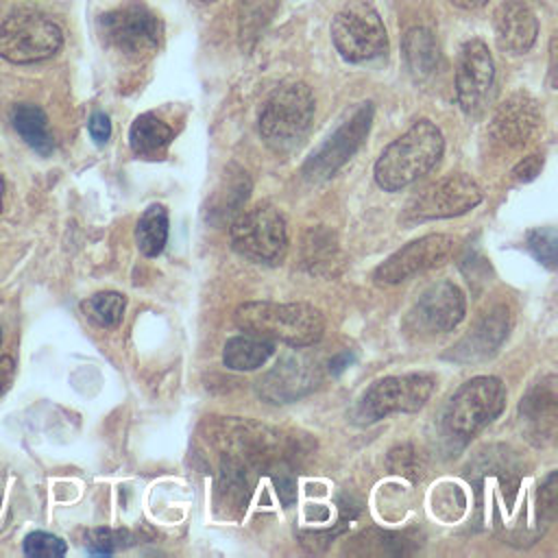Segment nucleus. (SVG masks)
<instances>
[{"label":"nucleus","mask_w":558,"mask_h":558,"mask_svg":"<svg viewBox=\"0 0 558 558\" xmlns=\"http://www.w3.org/2000/svg\"><path fill=\"white\" fill-rule=\"evenodd\" d=\"M442 150L440 129L429 120H418L381 150L373 168L375 181L386 192L403 190L427 174L440 161Z\"/></svg>","instance_id":"obj_1"},{"label":"nucleus","mask_w":558,"mask_h":558,"mask_svg":"<svg viewBox=\"0 0 558 558\" xmlns=\"http://www.w3.org/2000/svg\"><path fill=\"white\" fill-rule=\"evenodd\" d=\"M233 320L244 333L279 340L290 347H310L320 340L325 329L320 310L310 303L248 301L235 307Z\"/></svg>","instance_id":"obj_2"},{"label":"nucleus","mask_w":558,"mask_h":558,"mask_svg":"<svg viewBox=\"0 0 558 558\" xmlns=\"http://www.w3.org/2000/svg\"><path fill=\"white\" fill-rule=\"evenodd\" d=\"M314 118V96L305 83L277 87L259 109V135L272 150L296 146Z\"/></svg>","instance_id":"obj_3"},{"label":"nucleus","mask_w":558,"mask_h":558,"mask_svg":"<svg viewBox=\"0 0 558 558\" xmlns=\"http://www.w3.org/2000/svg\"><path fill=\"white\" fill-rule=\"evenodd\" d=\"M63 46L61 26L39 11H13L0 24V57L9 63L50 59Z\"/></svg>","instance_id":"obj_4"},{"label":"nucleus","mask_w":558,"mask_h":558,"mask_svg":"<svg viewBox=\"0 0 558 558\" xmlns=\"http://www.w3.org/2000/svg\"><path fill=\"white\" fill-rule=\"evenodd\" d=\"M336 50L353 63L371 61L388 50L386 26L368 0H349L331 20Z\"/></svg>","instance_id":"obj_5"},{"label":"nucleus","mask_w":558,"mask_h":558,"mask_svg":"<svg viewBox=\"0 0 558 558\" xmlns=\"http://www.w3.org/2000/svg\"><path fill=\"white\" fill-rule=\"evenodd\" d=\"M506 405V388L501 379L480 375L464 381L449 399L445 410V427L449 434L471 438L493 423Z\"/></svg>","instance_id":"obj_6"},{"label":"nucleus","mask_w":558,"mask_h":558,"mask_svg":"<svg viewBox=\"0 0 558 558\" xmlns=\"http://www.w3.org/2000/svg\"><path fill=\"white\" fill-rule=\"evenodd\" d=\"M98 33L109 48L137 61L157 50L161 22L142 4H124L98 17Z\"/></svg>","instance_id":"obj_7"},{"label":"nucleus","mask_w":558,"mask_h":558,"mask_svg":"<svg viewBox=\"0 0 558 558\" xmlns=\"http://www.w3.org/2000/svg\"><path fill=\"white\" fill-rule=\"evenodd\" d=\"M233 248L262 264H277L288 248V229L279 209L272 205H255L238 214L231 222Z\"/></svg>","instance_id":"obj_8"},{"label":"nucleus","mask_w":558,"mask_h":558,"mask_svg":"<svg viewBox=\"0 0 558 558\" xmlns=\"http://www.w3.org/2000/svg\"><path fill=\"white\" fill-rule=\"evenodd\" d=\"M434 390V377L427 373L390 375L377 379L357 401L355 416L362 423L379 421L392 412H416Z\"/></svg>","instance_id":"obj_9"},{"label":"nucleus","mask_w":558,"mask_h":558,"mask_svg":"<svg viewBox=\"0 0 558 558\" xmlns=\"http://www.w3.org/2000/svg\"><path fill=\"white\" fill-rule=\"evenodd\" d=\"M482 201V190L480 185L458 172V174H447L421 192H416L403 211V218L408 222H425V220H440V218H453L462 216Z\"/></svg>","instance_id":"obj_10"},{"label":"nucleus","mask_w":558,"mask_h":558,"mask_svg":"<svg viewBox=\"0 0 558 558\" xmlns=\"http://www.w3.org/2000/svg\"><path fill=\"white\" fill-rule=\"evenodd\" d=\"M373 122V105L364 102L347 122H342L305 161L303 174L312 181L331 177L340 166H344L353 153L362 146Z\"/></svg>","instance_id":"obj_11"},{"label":"nucleus","mask_w":558,"mask_h":558,"mask_svg":"<svg viewBox=\"0 0 558 558\" xmlns=\"http://www.w3.org/2000/svg\"><path fill=\"white\" fill-rule=\"evenodd\" d=\"M456 251V240L445 233H429L418 240H412L410 244L395 251L386 262H381L373 279L377 283H401L418 272H425L429 268H436L445 264Z\"/></svg>","instance_id":"obj_12"},{"label":"nucleus","mask_w":558,"mask_h":558,"mask_svg":"<svg viewBox=\"0 0 558 558\" xmlns=\"http://www.w3.org/2000/svg\"><path fill=\"white\" fill-rule=\"evenodd\" d=\"M464 310V292L453 281H438L416 299L408 325L418 333H447L460 325Z\"/></svg>","instance_id":"obj_13"},{"label":"nucleus","mask_w":558,"mask_h":558,"mask_svg":"<svg viewBox=\"0 0 558 558\" xmlns=\"http://www.w3.org/2000/svg\"><path fill=\"white\" fill-rule=\"evenodd\" d=\"M495 78L493 57L484 41L471 39L462 46L456 70V96L464 113L482 111Z\"/></svg>","instance_id":"obj_14"},{"label":"nucleus","mask_w":558,"mask_h":558,"mask_svg":"<svg viewBox=\"0 0 558 558\" xmlns=\"http://www.w3.org/2000/svg\"><path fill=\"white\" fill-rule=\"evenodd\" d=\"M541 124L543 113L536 98L527 92H514L495 109L490 133L504 146L521 148L538 133Z\"/></svg>","instance_id":"obj_15"},{"label":"nucleus","mask_w":558,"mask_h":558,"mask_svg":"<svg viewBox=\"0 0 558 558\" xmlns=\"http://www.w3.org/2000/svg\"><path fill=\"white\" fill-rule=\"evenodd\" d=\"M316 381H318L316 362L301 353L296 355L292 353V355H286L281 362H277V366L259 379V395L268 401L286 403L310 392L316 386Z\"/></svg>","instance_id":"obj_16"},{"label":"nucleus","mask_w":558,"mask_h":558,"mask_svg":"<svg viewBox=\"0 0 558 558\" xmlns=\"http://www.w3.org/2000/svg\"><path fill=\"white\" fill-rule=\"evenodd\" d=\"M538 35L532 9L519 0H508L495 11V37L501 50L512 54L527 52Z\"/></svg>","instance_id":"obj_17"},{"label":"nucleus","mask_w":558,"mask_h":558,"mask_svg":"<svg viewBox=\"0 0 558 558\" xmlns=\"http://www.w3.org/2000/svg\"><path fill=\"white\" fill-rule=\"evenodd\" d=\"M11 122L13 129L20 133V137L39 155H50L54 148V137L48 124V116L41 107L33 102H20L11 109Z\"/></svg>","instance_id":"obj_18"},{"label":"nucleus","mask_w":558,"mask_h":558,"mask_svg":"<svg viewBox=\"0 0 558 558\" xmlns=\"http://www.w3.org/2000/svg\"><path fill=\"white\" fill-rule=\"evenodd\" d=\"M172 142V129L155 113H142L129 129V146L137 157L159 159Z\"/></svg>","instance_id":"obj_19"},{"label":"nucleus","mask_w":558,"mask_h":558,"mask_svg":"<svg viewBox=\"0 0 558 558\" xmlns=\"http://www.w3.org/2000/svg\"><path fill=\"white\" fill-rule=\"evenodd\" d=\"M508 336V312L506 307H495L490 314H486L477 327L456 347L453 353L464 351L466 357L464 360H473V357H484L490 351H495L501 340Z\"/></svg>","instance_id":"obj_20"},{"label":"nucleus","mask_w":558,"mask_h":558,"mask_svg":"<svg viewBox=\"0 0 558 558\" xmlns=\"http://www.w3.org/2000/svg\"><path fill=\"white\" fill-rule=\"evenodd\" d=\"M275 351L272 340L244 333V336H233L227 340L225 351H222V362L231 371H253L259 368Z\"/></svg>","instance_id":"obj_21"},{"label":"nucleus","mask_w":558,"mask_h":558,"mask_svg":"<svg viewBox=\"0 0 558 558\" xmlns=\"http://www.w3.org/2000/svg\"><path fill=\"white\" fill-rule=\"evenodd\" d=\"M403 59L414 76H429L438 65V44L432 31L423 26L410 28L403 37Z\"/></svg>","instance_id":"obj_22"},{"label":"nucleus","mask_w":558,"mask_h":558,"mask_svg":"<svg viewBox=\"0 0 558 558\" xmlns=\"http://www.w3.org/2000/svg\"><path fill=\"white\" fill-rule=\"evenodd\" d=\"M135 242L142 255L157 257L168 242V211L163 205H150L137 220Z\"/></svg>","instance_id":"obj_23"},{"label":"nucleus","mask_w":558,"mask_h":558,"mask_svg":"<svg viewBox=\"0 0 558 558\" xmlns=\"http://www.w3.org/2000/svg\"><path fill=\"white\" fill-rule=\"evenodd\" d=\"M124 296L120 292L107 290V292H98L94 296H89L87 301H83V312L85 316L100 325V327H118L122 316H124Z\"/></svg>","instance_id":"obj_24"},{"label":"nucleus","mask_w":558,"mask_h":558,"mask_svg":"<svg viewBox=\"0 0 558 558\" xmlns=\"http://www.w3.org/2000/svg\"><path fill=\"white\" fill-rule=\"evenodd\" d=\"M521 412L532 423H547L554 429V418H556V386H554V377H549L547 381H541L536 388L530 390V395L521 403Z\"/></svg>","instance_id":"obj_25"},{"label":"nucleus","mask_w":558,"mask_h":558,"mask_svg":"<svg viewBox=\"0 0 558 558\" xmlns=\"http://www.w3.org/2000/svg\"><path fill=\"white\" fill-rule=\"evenodd\" d=\"M279 0H242L238 24H240V39L251 44L259 31L270 22Z\"/></svg>","instance_id":"obj_26"},{"label":"nucleus","mask_w":558,"mask_h":558,"mask_svg":"<svg viewBox=\"0 0 558 558\" xmlns=\"http://www.w3.org/2000/svg\"><path fill=\"white\" fill-rule=\"evenodd\" d=\"M388 469L390 473H397L401 477H408V480H418L425 471V464H423V458L421 453L412 447V445H397L395 449H390L388 453Z\"/></svg>","instance_id":"obj_27"},{"label":"nucleus","mask_w":558,"mask_h":558,"mask_svg":"<svg viewBox=\"0 0 558 558\" xmlns=\"http://www.w3.org/2000/svg\"><path fill=\"white\" fill-rule=\"evenodd\" d=\"M556 242H558V238L551 227L532 229L527 233V248L541 264H545L549 268H554V264H556Z\"/></svg>","instance_id":"obj_28"},{"label":"nucleus","mask_w":558,"mask_h":558,"mask_svg":"<svg viewBox=\"0 0 558 558\" xmlns=\"http://www.w3.org/2000/svg\"><path fill=\"white\" fill-rule=\"evenodd\" d=\"M65 543L50 534V532H31L26 538H24V554L26 556H35V558H41V556H63L65 554Z\"/></svg>","instance_id":"obj_29"},{"label":"nucleus","mask_w":558,"mask_h":558,"mask_svg":"<svg viewBox=\"0 0 558 558\" xmlns=\"http://www.w3.org/2000/svg\"><path fill=\"white\" fill-rule=\"evenodd\" d=\"M85 545L89 549V554H98V556H109L113 554L118 541H116V534L107 527H98V530H92L85 538Z\"/></svg>","instance_id":"obj_30"},{"label":"nucleus","mask_w":558,"mask_h":558,"mask_svg":"<svg viewBox=\"0 0 558 558\" xmlns=\"http://www.w3.org/2000/svg\"><path fill=\"white\" fill-rule=\"evenodd\" d=\"M556 501H558V497H556V473L551 471L545 477V482L541 484V490H538V510L547 521H551L556 517Z\"/></svg>","instance_id":"obj_31"},{"label":"nucleus","mask_w":558,"mask_h":558,"mask_svg":"<svg viewBox=\"0 0 558 558\" xmlns=\"http://www.w3.org/2000/svg\"><path fill=\"white\" fill-rule=\"evenodd\" d=\"M541 168H543V155H527V157H523L517 166H514V170H512V177L517 179V181H532V179H536V174L541 172Z\"/></svg>","instance_id":"obj_32"},{"label":"nucleus","mask_w":558,"mask_h":558,"mask_svg":"<svg viewBox=\"0 0 558 558\" xmlns=\"http://www.w3.org/2000/svg\"><path fill=\"white\" fill-rule=\"evenodd\" d=\"M87 129H89V135H92V140H94L96 144H105V142L109 140V135H111V122H109V116H107V113H102V111L92 113Z\"/></svg>","instance_id":"obj_33"},{"label":"nucleus","mask_w":558,"mask_h":558,"mask_svg":"<svg viewBox=\"0 0 558 558\" xmlns=\"http://www.w3.org/2000/svg\"><path fill=\"white\" fill-rule=\"evenodd\" d=\"M13 379V357L0 355V397L9 390Z\"/></svg>","instance_id":"obj_34"},{"label":"nucleus","mask_w":558,"mask_h":558,"mask_svg":"<svg viewBox=\"0 0 558 558\" xmlns=\"http://www.w3.org/2000/svg\"><path fill=\"white\" fill-rule=\"evenodd\" d=\"M353 353H349V351H342V353H338V355H333L331 360H329V371L333 373V375H340L349 364H353Z\"/></svg>","instance_id":"obj_35"},{"label":"nucleus","mask_w":558,"mask_h":558,"mask_svg":"<svg viewBox=\"0 0 558 558\" xmlns=\"http://www.w3.org/2000/svg\"><path fill=\"white\" fill-rule=\"evenodd\" d=\"M488 0H451V4L460 7V9H466V11H473V9H480L484 7Z\"/></svg>","instance_id":"obj_36"},{"label":"nucleus","mask_w":558,"mask_h":558,"mask_svg":"<svg viewBox=\"0 0 558 558\" xmlns=\"http://www.w3.org/2000/svg\"><path fill=\"white\" fill-rule=\"evenodd\" d=\"M2 192H4V183H2V179H0V209H2Z\"/></svg>","instance_id":"obj_37"},{"label":"nucleus","mask_w":558,"mask_h":558,"mask_svg":"<svg viewBox=\"0 0 558 558\" xmlns=\"http://www.w3.org/2000/svg\"><path fill=\"white\" fill-rule=\"evenodd\" d=\"M196 2H214V0H196Z\"/></svg>","instance_id":"obj_38"},{"label":"nucleus","mask_w":558,"mask_h":558,"mask_svg":"<svg viewBox=\"0 0 558 558\" xmlns=\"http://www.w3.org/2000/svg\"><path fill=\"white\" fill-rule=\"evenodd\" d=\"M0 342H2V329H0Z\"/></svg>","instance_id":"obj_39"}]
</instances>
